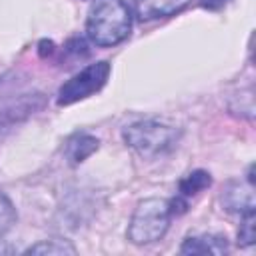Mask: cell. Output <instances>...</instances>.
Returning a JSON list of instances; mask_svg holds the SVG:
<instances>
[{"label": "cell", "instance_id": "10", "mask_svg": "<svg viewBox=\"0 0 256 256\" xmlns=\"http://www.w3.org/2000/svg\"><path fill=\"white\" fill-rule=\"evenodd\" d=\"M210 184H212V176L206 170H194V172H190L188 176H184L180 180V184H178V196H182V198L188 200V198L200 194L202 190L210 188Z\"/></svg>", "mask_w": 256, "mask_h": 256}, {"label": "cell", "instance_id": "11", "mask_svg": "<svg viewBox=\"0 0 256 256\" xmlns=\"http://www.w3.org/2000/svg\"><path fill=\"white\" fill-rule=\"evenodd\" d=\"M26 254H76V246L70 240L52 238V240H42L30 246Z\"/></svg>", "mask_w": 256, "mask_h": 256}, {"label": "cell", "instance_id": "14", "mask_svg": "<svg viewBox=\"0 0 256 256\" xmlns=\"http://www.w3.org/2000/svg\"><path fill=\"white\" fill-rule=\"evenodd\" d=\"M230 0H200V6L208 8V10H220L228 4Z\"/></svg>", "mask_w": 256, "mask_h": 256}, {"label": "cell", "instance_id": "7", "mask_svg": "<svg viewBox=\"0 0 256 256\" xmlns=\"http://www.w3.org/2000/svg\"><path fill=\"white\" fill-rule=\"evenodd\" d=\"M100 148V140L88 132H76L72 134L64 144V156L70 166H78L84 160H88L96 150Z\"/></svg>", "mask_w": 256, "mask_h": 256}, {"label": "cell", "instance_id": "6", "mask_svg": "<svg viewBox=\"0 0 256 256\" xmlns=\"http://www.w3.org/2000/svg\"><path fill=\"white\" fill-rule=\"evenodd\" d=\"M192 4V0H136V16L142 22L170 18L180 14Z\"/></svg>", "mask_w": 256, "mask_h": 256}, {"label": "cell", "instance_id": "4", "mask_svg": "<svg viewBox=\"0 0 256 256\" xmlns=\"http://www.w3.org/2000/svg\"><path fill=\"white\" fill-rule=\"evenodd\" d=\"M110 64L106 60L102 62H96V64H90L86 66L82 72L74 74L68 82H64L58 90V106H70L74 102H80L92 94H96L98 90L104 88V84L108 82V76H110Z\"/></svg>", "mask_w": 256, "mask_h": 256}, {"label": "cell", "instance_id": "8", "mask_svg": "<svg viewBox=\"0 0 256 256\" xmlns=\"http://www.w3.org/2000/svg\"><path fill=\"white\" fill-rule=\"evenodd\" d=\"M252 186H248V190H244V184L232 180L228 182V186L224 188L222 194V204L228 212H238V214H246L254 210V196H252Z\"/></svg>", "mask_w": 256, "mask_h": 256}, {"label": "cell", "instance_id": "15", "mask_svg": "<svg viewBox=\"0 0 256 256\" xmlns=\"http://www.w3.org/2000/svg\"><path fill=\"white\" fill-rule=\"evenodd\" d=\"M38 52H40V56H42V58H46V54L50 56V54L54 52V42H50V40H42V42H40V50H38Z\"/></svg>", "mask_w": 256, "mask_h": 256}, {"label": "cell", "instance_id": "3", "mask_svg": "<svg viewBox=\"0 0 256 256\" xmlns=\"http://www.w3.org/2000/svg\"><path fill=\"white\" fill-rule=\"evenodd\" d=\"M122 138L140 156L154 158L176 146L180 138V130L160 124L156 120H142V122L126 126L122 132Z\"/></svg>", "mask_w": 256, "mask_h": 256}, {"label": "cell", "instance_id": "5", "mask_svg": "<svg viewBox=\"0 0 256 256\" xmlns=\"http://www.w3.org/2000/svg\"><path fill=\"white\" fill-rule=\"evenodd\" d=\"M46 104V98L42 94H28L24 98H20L18 102L10 104L8 108H4L0 112V136L8 130H12L18 122L26 120L30 114L42 110Z\"/></svg>", "mask_w": 256, "mask_h": 256}, {"label": "cell", "instance_id": "9", "mask_svg": "<svg viewBox=\"0 0 256 256\" xmlns=\"http://www.w3.org/2000/svg\"><path fill=\"white\" fill-rule=\"evenodd\" d=\"M182 254H226L228 252V240L226 236H190L180 246Z\"/></svg>", "mask_w": 256, "mask_h": 256}, {"label": "cell", "instance_id": "12", "mask_svg": "<svg viewBox=\"0 0 256 256\" xmlns=\"http://www.w3.org/2000/svg\"><path fill=\"white\" fill-rule=\"evenodd\" d=\"M16 218H18V216H16L14 204L10 202V198H8L6 194L0 192V238L14 226Z\"/></svg>", "mask_w": 256, "mask_h": 256}, {"label": "cell", "instance_id": "1", "mask_svg": "<svg viewBox=\"0 0 256 256\" xmlns=\"http://www.w3.org/2000/svg\"><path fill=\"white\" fill-rule=\"evenodd\" d=\"M132 12L124 0H94L88 18L86 34L92 44L100 48L116 46L130 36Z\"/></svg>", "mask_w": 256, "mask_h": 256}, {"label": "cell", "instance_id": "13", "mask_svg": "<svg viewBox=\"0 0 256 256\" xmlns=\"http://www.w3.org/2000/svg\"><path fill=\"white\" fill-rule=\"evenodd\" d=\"M254 220H256L254 210L242 214V224H240V230H238V246L246 248V246L254 244Z\"/></svg>", "mask_w": 256, "mask_h": 256}, {"label": "cell", "instance_id": "2", "mask_svg": "<svg viewBox=\"0 0 256 256\" xmlns=\"http://www.w3.org/2000/svg\"><path fill=\"white\" fill-rule=\"evenodd\" d=\"M170 220H172L170 200L146 198L136 206L132 214V220L128 226V240L136 246L158 242L168 232Z\"/></svg>", "mask_w": 256, "mask_h": 256}]
</instances>
